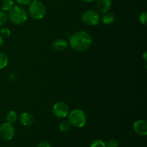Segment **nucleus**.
<instances>
[{
	"label": "nucleus",
	"mask_w": 147,
	"mask_h": 147,
	"mask_svg": "<svg viewBox=\"0 0 147 147\" xmlns=\"http://www.w3.org/2000/svg\"><path fill=\"white\" fill-rule=\"evenodd\" d=\"M93 44L91 35L86 31H78L69 38V45L76 52H84L88 50Z\"/></svg>",
	"instance_id": "obj_1"
},
{
	"label": "nucleus",
	"mask_w": 147,
	"mask_h": 147,
	"mask_svg": "<svg viewBox=\"0 0 147 147\" xmlns=\"http://www.w3.org/2000/svg\"><path fill=\"white\" fill-rule=\"evenodd\" d=\"M28 18L27 11L21 6L14 5L9 11L8 19L11 23L16 25H20L25 22Z\"/></svg>",
	"instance_id": "obj_2"
},
{
	"label": "nucleus",
	"mask_w": 147,
	"mask_h": 147,
	"mask_svg": "<svg viewBox=\"0 0 147 147\" xmlns=\"http://www.w3.org/2000/svg\"><path fill=\"white\" fill-rule=\"evenodd\" d=\"M46 7L40 0H32L28 7V13L30 17L35 20L44 18L46 14Z\"/></svg>",
	"instance_id": "obj_3"
},
{
	"label": "nucleus",
	"mask_w": 147,
	"mask_h": 147,
	"mask_svg": "<svg viewBox=\"0 0 147 147\" xmlns=\"http://www.w3.org/2000/svg\"><path fill=\"white\" fill-rule=\"evenodd\" d=\"M67 119L70 124L76 128H83L87 121L86 113L80 109H74L69 112Z\"/></svg>",
	"instance_id": "obj_4"
},
{
	"label": "nucleus",
	"mask_w": 147,
	"mask_h": 147,
	"mask_svg": "<svg viewBox=\"0 0 147 147\" xmlns=\"http://www.w3.org/2000/svg\"><path fill=\"white\" fill-rule=\"evenodd\" d=\"M81 20L85 24L88 26H96L100 22L99 12L94 9H88L82 14Z\"/></svg>",
	"instance_id": "obj_5"
},
{
	"label": "nucleus",
	"mask_w": 147,
	"mask_h": 147,
	"mask_svg": "<svg viewBox=\"0 0 147 147\" xmlns=\"http://www.w3.org/2000/svg\"><path fill=\"white\" fill-rule=\"evenodd\" d=\"M69 106L67 103L63 101H57L53 105V113L55 116L59 119L67 118L69 114Z\"/></svg>",
	"instance_id": "obj_6"
},
{
	"label": "nucleus",
	"mask_w": 147,
	"mask_h": 147,
	"mask_svg": "<svg viewBox=\"0 0 147 147\" xmlns=\"http://www.w3.org/2000/svg\"><path fill=\"white\" fill-rule=\"evenodd\" d=\"M15 130L12 123L5 122L0 125V137L5 141H10L14 138Z\"/></svg>",
	"instance_id": "obj_7"
},
{
	"label": "nucleus",
	"mask_w": 147,
	"mask_h": 147,
	"mask_svg": "<svg viewBox=\"0 0 147 147\" xmlns=\"http://www.w3.org/2000/svg\"><path fill=\"white\" fill-rule=\"evenodd\" d=\"M133 129L136 134L140 136L147 135V121L144 119L136 121L133 123Z\"/></svg>",
	"instance_id": "obj_8"
},
{
	"label": "nucleus",
	"mask_w": 147,
	"mask_h": 147,
	"mask_svg": "<svg viewBox=\"0 0 147 147\" xmlns=\"http://www.w3.org/2000/svg\"><path fill=\"white\" fill-rule=\"evenodd\" d=\"M96 8L100 13H106L111 8V0H96Z\"/></svg>",
	"instance_id": "obj_9"
},
{
	"label": "nucleus",
	"mask_w": 147,
	"mask_h": 147,
	"mask_svg": "<svg viewBox=\"0 0 147 147\" xmlns=\"http://www.w3.org/2000/svg\"><path fill=\"white\" fill-rule=\"evenodd\" d=\"M20 121L22 126L29 127V126H31L34 123V117L30 112H23L20 115Z\"/></svg>",
	"instance_id": "obj_10"
},
{
	"label": "nucleus",
	"mask_w": 147,
	"mask_h": 147,
	"mask_svg": "<svg viewBox=\"0 0 147 147\" xmlns=\"http://www.w3.org/2000/svg\"><path fill=\"white\" fill-rule=\"evenodd\" d=\"M68 43L65 39L57 38L53 41L52 44L53 49L56 52H63L67 47Z\"/></svg>",
	"instance_id": "obj_11"
},
{
	"label": "nucleus",
	"mask_w": 147,
	"mask_h": 147,
	"mask_svg": "<svg viewBox=\"0 0 147 147\" xmlns=\"http://www.w3.org/2000/svg\"><path fill=\"white\" fill-rule=\"evenodd\" d=\"M115 15L113 13H111L109 11H107L106 13H103V16L100 17V20L104 24L109 25L115 22Z\"/></svg>",
	"instance_id": "obj_12"
},
{
	"label": "nucleus",
	"mask_w": 147,
	"mask_h": 147,
	"mask_svg": "<svg viewBox=\"0 0 147 147\" xmlns=\"http://www.w3.org/2000/svg\"><path fill=\"white\" fill-rule=\"evenodd\" d=\"M14 6V0H2L1 7V10L9 11Z\"/></svg>",
	"instance_id": "obj_13"
},
{
	"label": "nucleus",
	"mask_w": 147,
	"mask_h": 147,
	"mask_svg": "<svg viewBox=\"0 0 147 147\" xmlns=\"http://www.w3.org/2000/svg\"><path fill=\"white\" fill-rule=\"evenodd\" d=\"M17 118H18V116H17V112L15 111L11 110L8 111V113H7L6 120H7V122H8V123H14L17 121Z\"/></svg>",
	"instance_id": "obj_14"
},
{
	"label": "nucleus",
	"mask_w": 147,
	"mask_h": 147,
	"mask_svg": "<svg viewBox=\"0 0 147 147\" xmlns=\"http://www.w3.org/2000/svg\"><path fill=\"white\" fill-rule=\"evenodd\" d=\"M9 63V58L6 54L0 53V70L4 69Z\"/></svg>",
	"instance_id": "obj_15"
},
{
	"label": "nucleus",
	"mask_w": 147,
	"mask_h": 147,
	"mask_svg": "<svg viewBox=\"0 0 147 147\" xmlns=\"http://www.w3.org/2000/svg\"><path fill=\"white\" fill-rule=\"evenodd\" d=\"M70 127H71V125L70 124L68 121H63L60 123V126H59L60 131L63 132V133L68 132L70 131Z\"/></svg>",
	"instance_id": "obj_16"
},
{
	"label": "nucleus",
	"mask_w": 147,
	"mask_h": 147,
	"mask_svg": "<svg viewBox=\"0 0 147 147\" xmlns=\"http://www.w3.org/2000/svg\"><path fill=\"white\" fill-rule=\"evenodd\" d=\"M8 20V14L6 13V11L0 10V27L5 24Z\"/></svg>",
	"instance_id": "obj_17"
},
{
	"label": "nucleus",
	"mask_w": 147,
	"mask_h": 147,
	"mask_svg": "<svg viewBox=\"0 0 147 147\" xmlns=\"http://www.w3.org/2000/svg\"><path fill=\"white\" fill-rule=\"evenodd\" d=\"M90 147H106V144L101 139H96L92 142Z\"/></svg>",
	"instance_id": "obj_18"
},
{
	"label": "nucleus",
	"mask_w": 147,
	"mask_h": 147,
	"mask_svg": "<svg viewBox=\"0 0 147 147\" xmlns=\"http://www.w3.org/2000/svg\"><path fill=\"white\" fill-rule=\"evenodd\" d=\"M0 34L2 36V37H9L11 35V30L7 27H2L0 30Z\"/></svg>",
	"instance_id": "obj_19"
},
{
	"label": "nucleus",
	"mask_w": 147,
	"mask_h": 147,
	"mask_svg": "<svg viewBox=\"0 0 147 147\" xmlns=\"http://www.w3.org/2000/svg\"><path fill=\"white\" fill-rule=\"evenodd\" d=\"M106 144V147H119V142L116 139H109Z\"/></svg>",
	"instance_id": "obj_20"
},
{
	"label": "nucleus",
	"mask_w": 147,
	"mask_h": 147,
	"mask_svg": "<svg viewBox=\"0 0 147 147\" xmlns=\"http://www.w3.org/2000/svg\"><path fill=\"white\" fill-rule=\"evenodd\" d=\"M139 22L141 24L146 25L147 24V13L146 11H144L143 13L140 14L139 16Z\"/></svg>",
	"instance_id": "obj_21"
},
{
	"label": "nucleus",
	"mask_w": 147,
	"mask_h": 147,
	"mask_svg": "<svg viewBox=\"0 0 147 147\" xmlns=\"http://www.w3.org/2000/svg\"><path fill=\"white\" fill-rule=\"evenodd\" d=\"M32 0H16V2L20 6L29 5Z\"/></svg>",
	"instance_id": "obj_22"
},
{
	"label": "nucleus",
	"mask_w": 147,
	"mask_h": 147,
	"mask_svg": "<svg viewBox=\"0 0 147 147\" xmlns=\"http://www.w3.org/2000/svg\"><path fill=\"white\" fill-rule=\"evenodd\" d=\"M37 147H51V145L47 141H42L38 144Z\"/></svg>",
	"instance_id": "obj_23"
},
{
	"label": "nucleus",
	"mask_w": 147,
	"mask_h": 147,
	"mask_svg": "<svg viewBox=\"0 0 147 147\" xmlns=\"http://www.w3.org/2000/svg\"><path fill=\"white\" fill-rule=\"evenodd\" d=\"M4 45V38L2 37V36L0 34V47H1Z\"/></svg>",
	"instance_id": "obj_24"
},
{
	"label": "nucleus",
	"mask_w": 147,
	"mask_h": 147,
	"mask_svg": "<svg viewBox=\"0 0 147 147\" xmlns=\"http://www.w3.org/2000/svg\"><path fill=\"white\" fill-rule=\"evenodd\" d=\"M143 59H144V60L145 62L147 61V53H146V52H144V53Z\"/></svg>",
	"instance_id": "obj_25"
},
{
	"label": "nucleus",
	"mask_w": 147,
	"mask_h": 147,
	"mask_svg": "<svg viewBox=\"0 0 147 147\" xmlns=\"http://www.w3.org/2000/svg\"><path fill=\"white\" fill-rule=\"evenodd\" d=\"M82 1H85V2H93V1H95L96 0H82Z\"/></svg>",
	"instance_id": "obj_26"
}]
</instances>
